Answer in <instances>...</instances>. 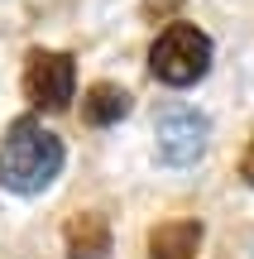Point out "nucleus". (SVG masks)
I'll return each instance as SVG.
<instances>
[{
  "label": "nucleus",
  "mask_w": 254,
  "mask_h": 259,
  "mask_svg": "<svg viewBox=\"0 0 254 259\" xmlns=\"http://www.w3.org/2000/svg\"><path fill=\"white\" fill-rule=\"evenodd\" d=\"M58 168H63V139L34 115H19L0 144V183L19 197H34L58 178Z\"/></svg>",
  "instance_id": "obj_1"
},
{
  "label": "nucleus",
  "mask_w": 254,
  "mask_h": 259,
  "mask_svg": "<svg viewBox=\"0 0 254 259\" xmlns=\"http://www.w3.org/2000/svg\"><path fill=\"white\" fill-rule=\"evenodd\" d=\"M149 67L168 87H192L211 67V38L197 24H168L149 48Z\"/></svg>",
  "instance_id": "obj_2"
},
{
  "label": "nucleus",
  "mask_w": 254,
  "mask_h": 259,
  "mask_svg": "<svg viewBox=\"0 0 254 259\" xmlns=\"http://www.w3.org/2000/svg\"><path fill=\"white\" fill-rule=\"evenodd\" d=\"M77 87V67L67 53H48V48H34L24 67V96L38 106V111H63L72 101Z\"/></svg>",
  "instance_id": "obj_3"
},
{
  "label": "nucleus",
  "mask_w": 254,
  "mask_h": 259,
  "mask_svg": "<svg viewBox=\"0 0 254 259\" xmlns=\"http://www.w3.org/2000/svg\"><path fill=\"white\" fill-rule=\"evenodd\" d=\"M207 115L192 111V106H168V111L159 115V158L163 163H197L201 149H207Z\"/></svg>",
  "instance_id": "obj_4"
},
{
  "label": "nucleus",
  "mask_w": 254,
  "mask_h": 259,
  "mask_svg": "<svg viewBox=\"0 0 254 259\" xmlns=\"http://www.w3.org/2000/svg\"><path fill=\"white\" fill-rule=\"evenodd\" d=\"M67 240V259H106L111 254V226L101 211H77L63 231Z\"/></svg>",
  "instance_id": "obj_5"
},
{
  "label": "nucleus",
  "mask_w": 254,
  "mask_h": 259,
  "mask_svg": "<svg viewBox=\"0 0 254 259\" xmlns=\"http://www.w3.org/2000/svg\"><path fill=\"white\" fill-rule=\"evenodd\" d=\"M201 245V221L178 216V221H159L149 231V259H192Z\"/></svg>",
  "instance_id": "obj_6"
},
{
  "label": "nucleus",
  "mask_w": 254,
  "mask_h": 259,
  "mask_svg": "<svg viewBox=\"0 0 254 259\" xmlns=\"http://www.w3.org/2000/svg\"><path fill=\"white\" fill-rule=\"evenodd\" d=\"M82 115H86V125H115V120H125V115H130V92L115 87V82H96L91 92L82 96Z\"/></svg>",
  "instance_id": "obj_7"
},
{
  "label": "nucleus",
  "mask_w": 254,
  "mask_h": 259,
  "mask_svg": "<svg viewBox=\"0 0 254 259\" xmlns=\"http://www.w3.org/2000/svg\"><path fill=\"white\" fill-rule=\"evenodd\" d=\"M240 178L254 187V139H249V149H245V158H240Z\"/></svg>",
  "instance_id": "obj_8"
}]
</instances>
